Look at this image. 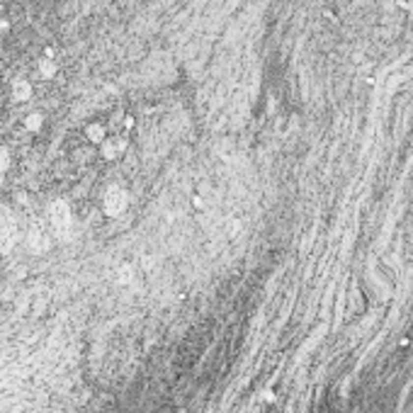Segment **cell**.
I'll return each mask as SVG.
<instances>
[{"label":"cell","mask_w":413,"mask_h":413,"mask_svg":"<svg viewBox=\"0 0 413 413\" xmlns=\"http://www.w3.org/2000/svg\"><path fill=\"white\" fill-rule=\"evenodd\" d=\"M49 219H51V231L59 238H68L71 236L73 214H71V206L66 205L63 200H59V202H54V205L49 206Z\"/></svg>","instance_id":"1"},{"label":"cell","mask_w":413,"mask_h":413,"mask_svg":"<svg viewBox=\"0 0 413 413\" xmlns=\"http://www.w3.org/2000/svg\"><path fill=\"white\" fill-rule=\"evenodd\" d=\"M15 238H17V229H15V216L10 211V206L0 205V243L5 250L15 246Z\"/></svg>","instance_id":"2"},{"label":"cell","mask_w":413,"mask_h":413,"mask_svg":"<svg viewBox=\"0 0 413 413\" xmlns=\"http://www.w3.org/2000/svg\"><path fill=\"white\" fill-rule=\"evenodd\" d=\"M129 205V195H126V190L124 187H110L107 192H105V211L110 214V216H119L124 209Z\"/></svg>","instance_id":"3"},{"label":"cell","mask_w":413,"mask_h":413,"mask_svg":"<svg viewBox=\"0 0 413 413\" xmlns=\"http://www.w3.org/2000/svg\"><path fill=\"white\" fill-rule=\"evenodd\" d=\"M30 243L37 248V250H44V243H46V238H44V231H41L39 224H32L30 226Z\"/></svg>","instance_id":"4"},{"label":"cell","mask_w":413,"mask_h":413,"mask_svg":"<svg viewBox=\"0 0 413 413\" xmlns=\"http://www.w3.org/2000/svg\"><path fill=\"white\" fill-rule=\"evenodd\" d=\"M7 165H10V153L5 148H0V173L7 170Z\"/></svg>","instance_id":"5"},{"label":"cell","mask_w":413,"mask_h":413,"mask_svg":"<svg viewBox=\"0 0 413 413\" xmlns=\"http://www.w3.org/2000/svg\"><path fill=\"white\" fill-rule=\"evenodd\" d=\"M27 95H30V88H27V85H17V90H15V97H17V100H25Z\"/></svg>","instance_id":"6"},{"label":"cell","mask_w":413,"mask_h":413,"mask_svg":"<svg viewBox=\"0 0 413 413\" xmlns=\"http://www.w3.org/2000/svg\"><path fill=\"white\" fill-rule=\"evenodd\" d=\"M90 136H92L95 141H100V139H102V131H100V126H92V131H90Z\"/></svg>","instance_id":"7"}]
</instances>
